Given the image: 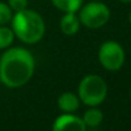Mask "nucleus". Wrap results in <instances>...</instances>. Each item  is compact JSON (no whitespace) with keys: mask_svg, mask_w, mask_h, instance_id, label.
<instances>
[{"mask_svg":"<svg viewBox=\"0 0 131 131\" xmlns=\"http://www.w3.org/2000/svg\"><path fill=\"white\" fill-rule=\"evenodd\" d=\"M103 120V113L97 110V108H89L88 111H85L84 116H83V121L87 126L90 127H95L98 126Z\"/></svg>","mask_w":131,"mask_h":131,"instance_id":"9d476101","label":"nucleus"},{"mask_svg":"<svg viewBox=\"0 0 131 131\" xmlns=\"http://www.w3.org/2000/svg\"><path fill=\"white\" fill-rule=\"evenodd\" d=\"M130 98H131V88H130Z\"/></svg>","mask_w":131,"mask_h":131,"instance_id":"dca6fc26","label":"nucleus"},{"mask_svg":"<svg viewBox=\"0 0 131 131\" xmlns=\"http://www.w3.org/2000/svg\"><path fill=\"white\" fill-rule=\"evenodd\" d=\"M52 131H87V125L83 118L71 113H64L53 121Z\"/></svg>","mask_w":131,"mask_h":131,"instance_id":"423d86ee","label":"nucleus"},{"mask_svg":"<svg viewBox=\"0 0 131 131\" xmlns=\"http://www.w3.org/2000/svg\"><path fill=\"white\" fill-rule=\"evenodd\" d=\"M111 12L108 6L101 1H92L83 6L79 13V20L83 26L90 29H97L107 24L110 20Z\"/></svg>","mask_w":131,"mask_h":131,"instance_id":"20e7f679","label":"nucleus"},{"mask_svg":"<svg viewBox=\"0 0 131 131\" xmlns=\"http://www.w3.org/2000/svg\"><path fill=\"white\" fill-rule=\"evenodd\" d=\"M12 29L22 42L36 43L45 35V22L42 17L31 9L17 12L12 18Z\"/></svg>","mask_w":131,"mask_h":131,"instance_id":"f03ea898","label":"nucleus"},{"mask_svg":"<svg viewBox=\"0 0 131 131\" xmlns=\"http://www.w3.org/2000/svg\"><path fill=\"white\" fill-rule=\"evenodd\" d=\"M55 8L64 13H77L83 4V0H51Z\"/></svg>","mask_w":131,"mask_h":131,"instance_id":"1a4fd4ad","label":"nucleus"},{"mask_svg":"<svg viewBox=\"0 0 131 131\" xmlns=\"http://www.w3.org/2000/svg\"><path fill=\"white\" fill-rule=\"evenodd\" d=\"M121 3H131V0H120Z\"/></svg>","mask_w":131,"mask_h":131,"instance_id":"4468645a","label":"nucleus"},{"mask_svg":"<svg viewBox=\"0 0 131 131\" xmlns=\"http://www.w3.org/2000/svg\"><path fill=\"white\" fill-rule=\"evenodd\" d=\"M98 60L101 65L110 71L120 70L125 62V51L116 41H107L99 47Z\"/></svg>","mask_w":131,"mask_h":131,"instance_id":"39448f33","label":"nucleus"},{"mask_svg":"<svg viewBox=\"0 0 131 131\" xmlns=\"http://www.w3.org/2000/svg\"><path fill=\"white\" fill-rule=\"evenodd\" d=\"M80 28V20L75 13H65L60 20V29L66 36H74Z\"/></svg>","mask_w":131,"mask_h":131,"instance_id":"0eeeda50","label":"nucleus"},{"mask_svg":"<svg viewBox=\"0 0 131 131\" xmlns=\"http://www.w3.org/2000/svg\"><path fill=\"white\" fill-rule=\"evenodd\" d=\"M13 10L10 6L5 3H0V26H5L6 23L12 22L13 18Z\"/></svg>","mask_w":131,"mask_h":131,"instance_id":"f8f14e48","label":"nucleus"},{"mask_svg":"<svg viewBox=\"0 0 131 131\" xmlns=\"http://www.w3.org/2000/svg\"><path fill=\"white\" fill-rule=\"evenodd\" d=\"M129 18H130V23H131V12H130V17Z\"/></svg>","mask_w":131,"mask_h":131,"instance_id":"2eb2a0df","label":"nucleus"},{"mask_svg":"<svg viewBox=\"0 0 131 131\" xmlns=\"http://www.w3.org/2000/svg\"><path fill=\"white\" fill-rule=\"evenodd\" d=\"M93 1H99V0H93Z\"/></svg>","mask_w":131,"mask_h":131,"instance_id":"f3484780","label":"nucleus"},{"mask_svg":"<svg viewBox=\"0 0 131 131\" xmlns=\"http://www.w3.org/2000/svg\"><path fill=\"white\" fill-rule=\"evenodd\" d=\"M8 5L10 6V9L13 12H20L27 9L28 6V0H8Z\"/></svg>","mask_w":131,"mask_h":131,"instance_id":"ddd939ff","label":"nucleus"},{"mask_svg":"<svg viewBox=\"0 0 131 131\" xmlns=\"http://www.w3.org/2000/svg\"><path fill=\"white\" fill-rule=\"evenodd\" d=\"M35 73L32 53L20 47L6 50L0 59V80L8 88L23 87Z\"/></svg>","mask_w":131,"mask_h":131,"instance_id":"f257e3e1","label":"nucleus"},{"mask_svg":"<svg viewBox=\"0 0 131 131\" xmlns=\"http://www.w3.org/2000/svg\"><path fill=\"white\" fill-rule=\"evenodd\" d=\"M14 37H15V35H14L12 28L0 26V50L8 48L10 45L13 43Z\"/></svg>","mask_w":131,"mask_h":131,"instance_id":"9b49d317","label":"nucleus"},{"mask_svg":"<svg viewBox=\"0 0 131 131\" xmlns=\"http://www.w3.org/2000/svg\"><path fill=\"white\" fill-rule=\"evenodd\" d=\"M57 104L60 107V110L65 113H73L79 108V97L75 95L74 93L70 92H65L62 93L59 99H57Z\"/></svg>","mask_w":131,"mask_h":131,"instance_id":"6e6552de","label":"nucleus"},{"mask_svg":"<svg viewBox=\"0 0 131 131\" xmlns=\"http://www.w3.org/2000/svg\"><path fill=\"white\" fill-rule=\"evenodd\" d=\"M108 87L107 83L95 74L87 75L82 79L79 83L78 93H79V99L90 107H95L101 104L106 97H107Z\"/></svg>","mask_w":131,"mask_h":131,"instance_id":"7ed1b4c3","label":"nucleus"}]
</instances>
